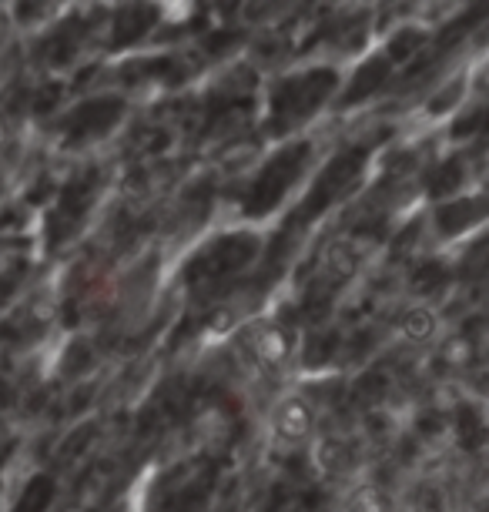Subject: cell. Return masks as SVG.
I'll return each instance as SVG.
<instances>
[{
	"label": "cell",
	"instance_id": "cell-4",
	"mask_svg": "<svg viewBox=\"0 0 489 512\" xmlns=\"http://www.w3.org/2000/svg\"><path fill=\"white\" fill-rule=\"evenodd\" d=\"M433 328H436V318H433V312H426V308H416V312H409L406 315V335L409 338H429L433 335Z\"/></svg>",
	"mask_w": 489,
	"mask_h": 512
},
{
	"label": "cell",
	"instance_id": "cell-3",
	"mask_svg": "<svg viewBox=\"0 0 489 512\" xmlns=\"http://www.w3.org/2000/svg\"><path fill=\"white\" fill-rule=\"evenodd\" d=\"M349 512H392V502L382 489L376 486H362L352 492L349 499Z\"/></svg>",
	"mask_w": 489,
	"mask_h": 512
},
{
	"label": "cell",
	"instance_id": "cell-2",
	"mask_svg": "<svg viewBox=\"0 0 489 512\" xmlns=\"http://www.w3.org/2000/svg\"><path fill=\"white\" fill-rule=\"evenodd\" d=\"M252 355L265 369H282L285 359L292 355V338L282 325H262L252 335Z\"/></svg>",
	"mask_w": 489,
	"mask_h": 512
},
{
	"label": "cell",
	"instance_id": "cell-1",
	"mask_svg": "<svg viewBox=\"0 0 489 512\" xmlns=\"http://www.w3.org/2000/svg\"><path fill=\"white\" fill-rule=\"evenodd\" d=\"M315 429V409L305 395H282L272 409V432L285 446H299L312 436Z\"/></svg>",
	"mask_w": 489,
	"mask_h": 512
}]
</instances>
